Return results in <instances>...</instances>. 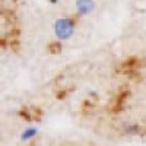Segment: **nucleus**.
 Listing matches in <instances>:
<instances>
[{
  "instance_id": "obj_1",
  "label": "nucleus",
  "mask_w": 146,
  "mask_h": 146,
  "mask_svg": "<svg viewBox=\"0 0 146 146\" xmlns=\"http://www.w3.org/2000/svg\"><path fill=\"white\" fill-rule=\"evenodd\" d=\"M75 34V22L70 18H58L54 22V35L60 41L70 40Z\"/></svg>"
},
{
  "instance_id": "obj_3",
  "label": "nucleus",
  "mask_w": 146,
  "mask_h": 146,
  "mask_svg": "<svg viewBox=\"0 0 146 146\" xmlns=\"http://www.w3.org/2000/svg\"><path fill=\"white\" fill-rule=\"evenodd\" d=\"M36 133H38V130H36L35 127H32V129H27L25 131L22 133V140H29V139H32Z\"/></svg>"
},
{
  "instance_id": "obj_2",
  "label": "nucleus",
  "mask_w": 146,
  "mask_h": 146,
  "mask_svg": "<svg viewBox=\"0 0 146 146\" xmlns=\"http://www.w3.org/2000/svg\"><path fill=\"white\" fill-rule=\"evenodd\" d=\"M76 12L80 16H86L89 13H92L95 9V2L94 0H76Z\"/></svg>"
}]
</instances>
